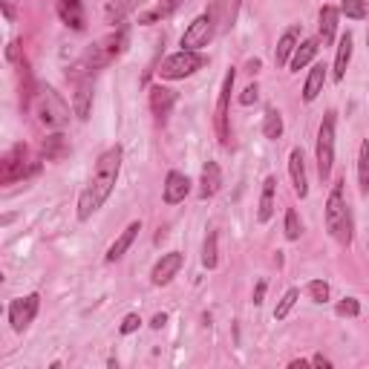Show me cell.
Wrapping results in <instances>:
<instances>
[{"label": "cell", "mask_w": 369, "mask_h": 369, "mask_svg": "<svg viewBox=\"0 0 369 369\" xmlns=\"http://www.w3.org/2000/svg\"><path fill=\"white\" fill-rule=\"evenodd\" d=\"M119 173H121V148H110L96 162V170H92L89 184L78 197V219H89L110 199L116 182H119Z\"/></svg>", "instance_id": "1"}, {"label": "cell", "mask_w": 369, "mask_h": 369, "mask_svg": "<svg viewBox=\"0 0 369 369\" xmlns=\"http://www.w3.org/2000/svg\"><path fill=\"white\" fill-rule=\"evenodd\" d=\"M124 46H127V29H119V32H113V35H107V38L96 40V43H89L87 50H84V55L72 64L70 78H72V81L92 78V72H96V70H101V67L113 64V61L124 53Z\"/></svg>", "instance_id": "2"}, {"label": "cell", "mask_w": 369, "mask_h": 369, "mask_svg": "<svg viewBox=\"0 0 369 369\" xmlns=\"http://www.w3.org/2000/svg\"><path fill=\"white\" fill-rule=\"evenodd\" d=\"M35 113H38L40 124L50 127V130H61L70 121V104L61 99V92H55L53 87H38V92H35Z\"/></svg>", "instance_id": "3"}, {"label": "cell", "mask_w": 369, "mask_h": 369, "mask_svg": "<svg viewBox=\"0 0 369 369\" xmlns=\"http://www.w3.org/2000/svg\"><path fill=\"white\" fill-rule=\"evenodd\" d=\"M335 165V113H326L317 130V173L326 182Z\"/></svg>", "instance_id": "4"}, {"label": "cell", "mask_w": 369, "mask_h": 369, "mask_svg": "<svg viewBox=\"0 0 369 369\" xmlns=\"http://www.w3.org/2000/svg\"><path fill=\"white\" fill-rule=\"evenodd\" d=\"M202 64H205V58H202L199 53H194V50H179V53H173L170 58L162 61L159 75H162L165 81H179V78L194 75Z\"/></svg>", "instance_id": "5"}, {"label": "cell", "mask_w": 369, "mask_h": 369, "mask_svg": "<svg viewBox=\"0 0 369 369\" xmlns=\"http://www.w3.org/2000/svg\"><path fill=\"white\" fill-rule=\"evenodd\" d=\"M0 167H4V173H0V182H4V184H12V182H18V179H26L29 173L38 170L35 165L29 167V150H26V145H15V148L4 156Z\"/></svg>", "instance_id": "6"}, {"label": "cell", "mask_w": 369, "mask_h": 369, "mask_svg": "<svg viewBox=\"0 0 369 369\" xmlns=\"http://www.w3.org/2000/svg\"><path fill=\"white\" fill-rule=\"evenodd\" d=\"M237 81V70H228L222 89H219V101H216V136H219V145L228 148L231 145V124H228V104H231V89H234Z\"/></svg>", "instance_id": "7"}, {"label": "cell", "mask_w": 369, "mask_h": 369, "mask_svg": "<svg viewBox=\"0 0 369 369\" xmlns=\"http://www.w3.org/2000/svg\"><path fill=\"white\" fill-rule=\"evenodd\" d=\"M214 38V18L211 15H199L188 29H184L182 35V50H202V46H208Z\"/></svg>", "instance_id": "8"}, {"label": "cell", "mask_w": 369, "mask_h": 369, "mask_svg": "<svg viewBox=\"0 0 369 369\" xmlns=\"http://www.w3.org/2000/svg\"><path fill=\"white\" fill-rule=\"evenodd\" d=\"M38 306H40V297H38V294H26V297H21V300H12V306H9V323H12L15 332H23L29 323L35 320Z\"/></svg>", "instance_id": "9"}, {"label": "cell", "mask_w": 369, "mask_h": 369, "mask_svg": "<svg viewBox=\"0 0 369 369\" xmlns=\"http://www.w3.org/2000/svg\"><path fill=\"white\" fill-rule=\"evenodd\" d=\"M346 202H343V182H335L332 184V194H329V202H326V228H329V234L338 237V231L346 219Z\"/></svg>", "instance_id": "10"}, {"label": "cell", "mask_w": 369, "mask_h": 369, "mask_svg": "<svg viewBox=\"0 0 369 369\" xmlns=\"http://www.w3.org/2000/svg\"><path fill=\"white\" fill-rule=\"evenodd\" d=\"M182 263H184V257L179 254V251H170V254H162V260L153 265V274H150V280H153V286H167L173 277L179 274V268H182Z\"/></svg>", "instance_id": "11"}, {"label": "cell", "mask_w": 369, "mask_h": 369, "mask_svg": "<svg viewBox=\"0 0 369 369\" xmlns=\"http://www.w3.org/2000/svg\"><path fill=\"white\" fill-rule=\"evenodd\" d=\"M55 9H58V18H61V21H64L70 29L81 32V29L87 26L84 0H55Z\"/></svg>", "instance_id": "12"}, {"label": "cell", "mask_w": 369, "mask_h": 369, "mask_svg": "<svg viewBox=\"0 0 369 369\" xmlns=\"http://www.w3.org/2000/svg\"><path fill=\"white\" fill-rule=\"evenodd\" d=\"M188 194H191V179L184 173H179V170H170L167 179H165V202L179 205V202H184Z\"/></svg>", "instance_id": "13"}, {"label": "cell", "mask_w": 369, "mask_h": 369, "mask_svg": "<svg viewBox=\"0 0 369 369\" xmlns=\"http://www.w3.org/2000/svg\"><path fill=\"white\" fill-rule=\"evenodd\" d=\"M173 104H176V92H173V89H167V87H162V84L150 87V110H153V116H156L159 121H167Z\"/></svg>", "instance_id": "14"}, {"label": "cell", "mask_w": 369, "mask_h": 369, "mask_svg": "<svg viewBox=\"0 0 369 369\" xmlns=\"http://www.w3.org/2000/svg\"><path fill=\"white\" fill-rule=\"evenodd\" d=\"M289 173H292V184H294V194L303 199L309 194V179H306V162H303V150L294 148L289 153Z\"/></svg>", "instance_id": "15"}, {"label": "cell", "mask_w": 369, "mask_h": 369, "mask_svg": "<svg viewBox=\"0 0 369 369\" xmlns=\"http://www.w3.org/2000/svg\"><path fill=\"white\" fill-rule=\"evenodd\" d=\"M75 84L78 87H75V99H72V113L81 121H87L89 119V104H92V78H81Z\"/></svg>", "instance_id": "16"}, {"label": "cell", "mask_w": 369, "mask_h": 369, "mask_svg": "<svg viewBox=\"0 0 369 369\" xmlns=\"http://www.w3.org/2000/svg\"><path fill=\"white\" fill-rule=\"evenodd\" d=\"M297 38H300L297 26H289V29L283 32V38L277 40V50H274V64H277V67H286V64H289V58H292L294 50H297Z\"/></svg>", "instance_id": "17"}, {"label": "cell", "mask_w": 369, "mask_h": 369, "mask_svg": "<svg viewBox=\"0 0 369 369\" xmlns=\"http://www.w3.org/2000/svg\"><path fill=\"white\" fill-rule=\"evenodd\" d=\"M219 188H222V170H219V165H216V162H205L202 179H199V197H202V199H211Z\"/></svg>", "instance_id": "18"}, {"label": "cell", "mask_w": 369, "mask_h": 369, "mask_svg": "<svg viewBox=\"0 0 369 369\" xmlns=\"http://www.w3.org/2000/svg\"><path fill=\"white\" fill-rule=\"evenodd\" d=\"M138 231H142V222H130L121 234H119V240L110 246V251H107V260L110 263H116V260H121L124 254H127V248L133 246V240L138 237Z\"/></svg>", "instance_id": "19"}, {"label": "cell", "mask_w": 369, "mask_h": 369, "mask_svg": "<svg viewBox=\"0 0 369 369\" xmlns=\"http://www.w3.org/2000/svg\"><path fill=\"white\" fill-rule=\"evenodd\" d=\"M142 4H148V0H107L104 18H107V23H121L133 9H138Z\"/></svg>", "instance_id": "20"}, {"label": "cell", "mask_w": 369, "mask_h": 369, "mask_svg": "<svg viewBox=\"0 0 369 369\" xmlns=\"http://www.w3.org/2000/svg\"><path fill=\"white\" fill-rule=\"evenodd\" d=\"M323 81H326V64H314L306 75V84H303V101H314L320 96Z\"/></svg>", "instance_id": "21"}, {"label": "cell", "mask_w": 369, "mask_h": 369, "mask_svg": "<svg viewBox=\"0 0 369 369\" xmlns=\"http://www.w3.org/2000/svg\"><path fill=\"white\" fill-rule=\"evenodd\" d=\"M338 9L335 6H323L320 9V26H317V32H320V40H323V46H329L332 40H335V32H338Z\"/></svg>", "instance_id": "22"}, {"label": "cell", "mask_w": 369, "mask_h": 369, "mask_svg": "<svg viewBox=\"0 0 369 369\" xmlns=\"http://www.w3.org/2000/svg\"><path fill=\"white\" fill-rule=\"evenodd\" d=\"M349 61H352V32H343V35H341V43H338V55H335V78H338V81L346 78Z\"/></svg>", "instance_id": "23"}, {"label": "cell", "mask_w": 369, "mask_h": 369, "mask_svg": "<svg viewBox=\"0 0 369 369\" xmlns=\"http://www.w3.org/2000/svg\"><path fill=\"white\" fill-rule=\"evenodd\" d=\"M274 194H277V179L268 176L263 182V197H260V211H257V219L260 222H268L274 216Z\"/></svg>", "instance_id": "24"}, {"label": "cell", "mask_w": 369, "mask_h": 369, "mask_svg": "<svg viewBox=\"0 0 369 369\" xmlns=\"http://www.w3.org/2000/svg\"><path fill=\"white\" fill-rule=\"evenodd\" d=\"M70 153V148H67V138L61 136V133H55V136H50L43 142V156L50 159V162H58V159H64Z\"/></svg>", "instance_id": "25"}, {"label": "cell", "mask_w": 369, "mask_h": 369, "mask_svg": "<svg viewBox=\"0 0 369 369\" xmlns=\"http://www.w3.org/2000/svg\"><path fill=\"white\" fill-rule=\"evenodd\" d=\"M314 55H317V40H303V43H297L294 58H292V70H303L306 64H312Z\"/></svg>", "instance_id": "26"}, {"label": "cell", "mask_w": 369, "mask_h": 369, "mask_svg": "<svg viewBox=\"0 0 369 369\" xmlns=\"http://www.w3.org/2000/svg\"><path fill=\"white\" fill-rule=\"evenodd\" d=\"M240 4L243 0H216V9H219V21L225 29H231L237 23V15H240Z\"/></svg>", "instance_id": "27"}, {"label": "cell", "mask_w": 369, "mask_h": 369, "mask_svg": "<svg viewBox=\"0 0 369 369\" xmlns=\"http://www.w3.org/2000/svg\"><path fill=\"white\" fill-rule=\"evenodd\" d=\"M358 182L360 194H369V142H363L358 150Z\"/></svg>", "instance_id": "28"}, {"label": "cell", "mask_w": 369, "mask_h": 369, "mask_svg": "<svg viewBox=\"0 0 369 369\" xmlns=\"http://www.w3.org/2000/svg\"><path fill=\"white\" fill-rule=\"evenodd\" d=\"M263 133H265V138H280V136H283V119H280V113H277L274 107L265 110Z\"/></svg>", "instance_id": "29"}, {"label": "cell", "mask_w": 369, "mask_h": 369, "mask_svg": "<svg viewBox=\"0 0 369 369\" xmlns=\"http://www.w3.org/2000/svg\"><path fill=\"white\" fill-rule=\"evenodd\" d=\"M179 4H182V0H162V4H159L156 9H150L148 15H142V23H153V21H159V18L173 15V12L179 9Z\"/></svg>", "instance_id": "30"}, {"label": "cell", "mask_w": 369, "mask_h": 369, "mask_svg": "<svg viewBox=\"0 0 369 369\" xmlns=\"http://www.w3.org/2000/svg\"><path fill=\"white\" fill-rule=\"evenodd\" d=\"M341 12L352 21H363L369 15V6H366V0H343L341 4Z\"/></svg>", "instance_id": "31"}, {"label": "cell", "mask_w": 369, "mask_h": 369, "mask_svg": "<svg viewBox=\"0 0 369 369\" xmlns=\"http://www.w3.org/2000/svg\"><path fill=\"white\" fill-rule=\"evenodd\" d=\"M297 297H300V292H297V289H289V292L283 294V300L277 303V309H274V320H283V317H289V312L294 309Z\"/></svg>", "instance_id": "32"}, {"label": "cell", "mask_w": 369, "mask_h": 369, "mask_svg": "<svg viewBox=\"0 0 369 369\" xmlns=\"http://www.w3.org/2000/svg\"><path fill=\"white\" fill-rule=\"evenodd\" d=\"M300 234H303L300 216H297L294 208H289V211H286V240H300Z\"/></svg>", "instance_id": "33"}, {"label": "cell", "mask_w": 369, "mask_h": 369, "mask_svg": "<svg viewBox=\"0 0 369 369\" xmlns=\"http://www.w3.org/2000/svg\"><path fill=\"white\" fill-rule=\"evenodd\" d=\"M202 263H205V268H216V234L214 231L208 234V240L202 246Z\"/></svg>", "instance_id": "34"}, {"label": "cell", "mask_w": 369, "mask_h": 369, "mask_svg": "<svg viewBox=\"0 0 369 369\" xmlns=\"http://www.w3.org/2000/svg\"><path fill=\"white\" fill-rule=\"evenodd\" d=\"M309 294H312L314 303H326V300H329V283L312 280V283H309Z\"/></svg>", "instance_id": "35"}, {"label": "cell", "mask_w": 369, "mask_h": 369, "mask_svg": "<svg viewBox=\"0 0 369 369\" xmlns=\"http://www.w3.org/2000/svg\"><path fill=\"white\" fill-rule=\"evenodd\" d=\"M338 314H341V317H358V314H360V303H358L355 297H343V300L338 303Z\"/></svg>", "instance_id": "36"}, {"label": "cell", "mask_w": 369, "mask_h": 369, "mask_svg": "<svg viewBox=\"0 0 369 369\" xmlns=\"http://www.w3.org/2000/svg\"><path fill=\"white\" fill-rule=\"evenodd\" d=\"M260 99V89H257V84H248L246 89H243V96H240V104H254Z\"/></svg>", "instance_id": "37"}, {"label": "cell", "mask_w": 369, "mask_h": 369, "mask_svg": "<svg viewBox=\"0 0 369 369\" xmlns=\"http://www.w3.org/2000/svg\"><path fill=\"white\" fill-rule=\"evenodd\" d=\"M138 323H142V320H138V314H127V317H124V323H121V335L136 332V329H138Z\"/></svg>", "instance_id": "38"}, {"label": "cell", "mask_w": 369, "mask_h": 369, "mask_svg": "<svg viewBox=\"0 0 369 369\" xmlns=\"http://www.w3.org/2000/svg\"><path fill=\"white\" fill-rule=\"evenodd\" d=\"M263 297H265V280H260V283H257V289H254V303L260 306V303H263Z\"/></svg>", "instance_id": "39"}, {"label": "cell", "mask_w": 369, "mask_h": 369, "mask_svg": "<svg viewBox=\"0 0 369 369\" xmlns=\"http://www.w3.org/2000/svg\"><path fill=\"white\" fill-rule=\"evenodd\" d=\"M165 323H167V317H165V314H156V317H153V323H150V326H153V329H162Z\"/></svg>", "instance_id": "40"}, {"label": "cell", "mask_w": 369, "mask_h": 369, "mask_svg": "<svg viewBox=\"0 0 369 369\" xmlns=\"http://www.w3.org/2000/svg\"><path fill=\"white\" fill-rule=\"evenodd\" d=\"M312 363H314V366H332V363H329L326 358H323V355H314V358H312Z\"/></svg>", "instance_id": "41"}, {"label": "cell", "mask_w": 369, "mask_h": 369, "mask_svg": "<svg viewBox=\"0 0 369 369\" xmlns=\"http://www.w3.org/2000/svg\"><path fill=\"white\" fill-rule=\"evenodd\" d=\"M260 70V61H248V72H257Z\"/></svg>", "instance_id": "42"}]
</instances>
